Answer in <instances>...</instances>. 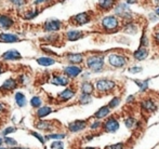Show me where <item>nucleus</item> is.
<instances>
[{
	"mask_svg": "<svg viewBox=\"0 0 159 149\" xmlns=\"http://www.w3.org/2000/svg\"><path fill=\"white\" fill-rule=\"evenodd\" d=\"M105 149H124V144L122 143L114 144V145H111V146H106Z\"/></svg>",
	"mask_w": 159,
	"mask_h": 149,
	"instance_id": "nucleus-41",
	"label": "nucleus"
},
{
	"mask_svg": "<svg viewBox=\"0 0 159 149\" xmlns=\"http://www.w3.org/2000/svg\"><path fill=\"white\" fill-rule=\"evenodd\" d=\"M119 25V20L114 15H107V16L103 17L102 20V27L108 33H114L115 30H117Z\"/></svg>",
	"mask_w": 159,
	"mask_h": 149,
	"instance_id": "nucleus-2",
	"label": "nucleus"
},
{
	"mask_svg": "<svg viewBox=\"0 0 159 149\" xmlns=\"http://www.w3.org/2000/svg\"><path fill=\"white\" fill-rule=\"evenodd\" d=\"M109 113H111V108H109L108 106H103V107H101L100 109L94 113L93 117H94L96 120H100V119H103V118L107 117Z\"/></svg>",
	"mask_w": 159,
	"mask_h": 149,
	"instance_id": "nucleus-24",
	"label": "nucleus"
},
{
	"mask_svg": "<svg viewBox=\"0 0 159 149\" xmlns=\"http://www.w3.org/2000/svg\"><path fill=\"white\" fill-rule=\"evenodd\" d=\"M147 55H148V50H147V48H145V46H140V48L133 53V56L136 61H143V59H146Z\"/></svg>",
	"mask_w": 159,
	"mask_h": 149,
	"instance_id": "nucleus-21",
	"label": "nucleus"
},
{
	"mask_svg": "<svg viewBox=\"0 0 159 149\" xmlns=\"http://www.w3.org/2000/svg\"><path fill=\"white\" fill-rule=\"evenodd\" d=\"M98 4V8H100L101 10L107 11V10H109V9L113 8L114 4H115V1H113V0H105V1H100Z\"/></svg>",
	"mask_w": 159,
	"mask_h": 149,
	"instance_id": "nucleus-27",
	"label": "nucleus"
},
{
	"mask_svg": "<svg viewBox=\"0 0 159 149\" xmlns=\"http://www.w3.org/2000/svg\"><path fill=\"white\" fill-rule=\"evenodd\" d=\"M147 43H148V42H147V38L145 35H143L142 38H141V46H145V48H146Z\"/></svg>",
	"mask_w": 159,
	"mask_h": 149,
	"instance_id": "nucleus-44",
	"label": "nucleus"
},
{
	"mask_svg": "<svg viewBox=\"0 0 159 149\" xmlns=\"http://www.w3.org/2000/svg\"><path fill=\"white\" fill-rule=\"evenodd\" d=\"M87 66L92 72H98L104 67V56L103 55H91L87 57Z\"/></svg>",
	"mask_w": 159,
	"mask_h": 149,
	"instance_id": "nucleus-1",
	"label": "nucleus"
},
{
	"mask_svg": "<svg viewBox=\"0 0 159 149\" xmlns=\"http://www.w3.org/2000/svg\"><path fill=\"white\" fill-rule=\"evenodd\" d=\"M84 34L81 30H77V29H70L67 30L66 34H65V38H66L68 41H77V40L84 38Z\"/></svg>",
	"mask_w": 159,
	"mask_h": 149,
	"instance_id": "nucleus-17",
	"label": "nucleus"
},
{
	"mask_svg": "<svg viewBox=\"0 0 159 149\" xmlns=\"http://www.w3.org/2000/svg\"><path fill=\"white\" fill-rule=\"evenodd\" d=\"M102 125H103V130H104L105 132L114 133L119 129V122H118V120L115 119V118H109V119H107Z\"/></svg>",
	"mask_w": 159,
	"mask_h": 149,
	"instance_id": "nucleus-7",
	"label": "nucleus"
},
{
	"mask_svg": "<svg viewBox=\"0 0 159 149\" xmlns=\"http://www.w3.org/2000/svg\"><path fill=\"white\" fill-rule=\"evenodd\" d=\"M19 85V82L14 78H8L7 80H4L2 85L0 86V91H7V92H11V91L15 90Z\"/></svg>",
	"mask_w": 159,
	"mask_h": 149,
	"instance_id": "nucleus-11",
	"label": "nucleus"
},
{
	"mask_svg": "<svg viewBox=\"0 0 159 149\" xmlns=\"http://www.w3.org/2000/svg\"><path fill=\"white\" fill-rule=\"evenodd\" d=\"M11 3L16 4V7H19V8H21V7H23L24 4L26 3V2H25V1H22V0H20V1H15V0H13V1H11Z\"/></svg>",
	"mask_w": 159,
	"mask_h": 149,
	"instance_id": "nucleus-45",
	"label": "nucleus"
},
{
	"mask_svg": "<svg viewBox=\"0 0 159 149\" xmlns=\"http://www.w3.org/2000/svg\"><path fill=\"white\" fill-rule=\"evenodd\" d=\"M127 62L128 61L125 55L118 54V53H111V54L108 55V64L113 67L121 68L126 66Z\"/></svg>",
	"mask_w": 159,
	"mask_h": 149,
	"instance_id": "nucleus-3",
	"label": "nucleus"
},
{
	"mask_svg": "<svg viewBox=\"0 0 159 149\" xmlns=\"http://www.w3.org/2000/svg\"><path fill=\"white\" fill-rule=\"evenodd\" d=\"M129 72L131 74H136V72H142V68L138 67V66H133V67H130L129 68Z\"/></svg>",
	"mask_w": 159,
	"mask_h": 149,
	"instance_id": "nucleus-42",
	"label": "nucleus"
},
{
	"mask_svg": "<svg viewBox=\"0 0 159 149\" xmlns=\"http://www.w3.org/2000/svg\"><path fill=\"white\" fill-rule=\"evenodd\" d=\"M135 101V96L134 95H130V96L127 97V103H133Z\"/></svg>",
	"mask_w": 159,
	"mask_h": 149,
	"instance_id": "nucleus-46",
	"label": "nucleus"
},
{
	"mask_svg": "<svg viewBox=\"0 0 159 149\" xmlns=\"http://www.w3.org/2000/svg\"><path fill=\"white\" fill-rule=\"evenodd\" d=\"M50 83L54 85L66 86L69 84V79L64 75H53L50 79Z\"/></svg>",
	"mask_w": 159,
	"mask_h": 149,
	"instance_id": "nucleus-13",
	"label": "nucleus"
},
{
	"mask_svg": "<svg viewBox=\"0 0 159 149\" xmlns=\"http://www.w3.org/2000/svg\"><path fill=\"white\" fill-rule=\"evenodd\" d=\"M84 149H98V148H95V147H86Z\"/></svg>",
	"mask_w": 159,
	"mask_h": 149,
	"instance_id": "nucleus-52",
	"label": "nucleus"
},
{
	"mask_svg": "<svg viewBox=\"0 0 159 149\" xmlns=\"http://www.w3.org/2000/svg\"><path fill=\"white\" fill-rule=\"evenodd\" d=\"M156 14H157L158 16H159V8H158V9H156Z\"/></svg>",
	"mask_w": 159,
	"mask_h": 149,
	"instance_id": "nucleus-53",
	"label": "nucleus"
},
{
	"mask_svg": "<svg viewBox=\"0 0 159 149\" xmlns=\"http://www.w3.org/2000/svg\"><path fill=\"white\" fill-rule=\"evenodd\" d=\"M2 144H3V138L0 137V147H2Z\"/></svg>",
	"mask_w": 159,
	"mask_h": 149,
	"instance_id": "nucleus-51",
	"label": "nucleus"
},
{
	"mask_svg": "<svg viewBox=\"0 0 159 149\" xmlns=\"http://www.w3.org/2000/svg\"><path fill=\"white\" fill-rule=\"evenodd\" d=\"M40 3H44V1H34V4H40Z\"/></svg>",
	"mask_w": 159,
	"mask_h": 149,
	"instance_id": "nucleus-50",
	"label": "nucleus"
},
{
	"mask_svg": "<svg viewBox=\"0 0 159 149\" xmlns=\"http://www.w3.org/2000/svg\"><path fill=\"white\" fill-rule=\"evenodd\" d=\"M70 21L73 22L74 25L81 26V25L88 24L89 22L91 21V16L88 12H81V13H78V14L74 15L70 19Z\"/></svg>",
	"mask_w": 159,
	"mask_h": 149,
	"instance_id": "nucleus-6",
	"label": "nucleus"
},
{
	"mask_svg": "<svg viewBox=\"0 0 159 149\" xmlns=\"http://www.w3.org/2000/svg\"><path fill=\"white\" fill-rule=\"evenodd\" d=\"M17 82H20L21 84H26L28 82V77H27V75H25V74H23V75H21L19 77V79H17Z\"/></svg>",
	"mask_w": 159,
	"mask_h": 149,
	"instance_id": "nucleus-40",
	"label": "nucleus"
},
{
	"mask_svg": "<svg viewBox=\"0 0 159 149\" xmlns=\"http://www.w3.org/2000/svg\"><path fill=\"white\" fill-rule=\"evenodd\" d=\"M15 103L19 107H25L26 104H27V99H26V96L23 94L22 92H16L15 93Z\"/></svg>",
	"mask_w": 159,
	"mask_h": 149,
	"instance_id": "nucleus-25",
	"label": "nucleus"
},
{
	"mask_svg": "<svg viewBox=\"0 0 159 149\" xmlns=\"http://www.w3.org/2000/svg\"><path fill=\"white\" fill-rule=\"evenodd\" d=\"M67 61L74 65L81 64L84 62V55L80 53H69V54H67Z\"/></svg>",
	"mask_w": 159,
	"mask_h": 149,
	"instance_id": "nucleus-20",
	"label": "nucleus"
},
{
	"mask_svg": "<svg viewBox=\"0 0 159 149\" xmlns=\"http://www.w3.org/2000/svg\"><path fill=\"white\" fill-rule=\"evenodd\" d=\"M141 108L147 112H154L157 109V105H156L153 99H144L141 103Z\"/></svg>",
	"mask_w": 159,
	"mask_h": 149,
	"instance_id": "nucleus-18",
	"label": "nucleus"
},
{
	"mask_svg": "<svg viewBox=\"0 0 159 149\" xmlns=\"http://www.w3.org/2000/svg\"><path fill=\"white\" fill-rule=\"evenodd\" d=\"M136 85L140 88V91L141 92H144V91L147 90L148 88V81L147 80H134Z\"/></svg>",
	"mask_w": 159,
	"mask_h": 149,
	"instance_id": "nucleus-30",
	"label": "nucleus"
},
{
	"mask_svg": "<svg viewBox=\"0 0 159 149\" xmlns=\"http://www.w3.org/2000/svg\"><path fill=\"white\" fill-rule=\"evenodd\" d=\"M62 28V22L57 19H48L43 24V32L55 34Z\"/></svg>",
	"mask_w": 159,
	"mask_h": 149,
	"instance_id": "nucleus-4",
	"label": "nucleus"
},
{
	"mask_svg": "<svg viewBox=\"0 0 159 149\" xmlns=\"http://www.w3.org/2000/svg\"><path fill=\"white\" fill-rule=\"evenodd\" d=\"M50 147L51 149H64V143L62 141H53Z\"/></svg>",
	"mask_w": 159,
	"mask_h": 149,
	"instance_id": "nucleus-35",
	"label": "nucleus"
},
{
	"mask_svg": "<svg viewBox=\"0 0 159 149\" xmlns=\"http://www.w3.org/2000/svg\"><path fill=\"white\" fill-rule=\"evenodd\" d=\"M39 13H40L39 9H32V10H28L24 13V19L30 21V20H33V19H35V17H37L38 15H39Z\"/></svg>",
	"mask_w": 159,
	"mask_h": 149,
	"instance_id": "nucleus-26",
	"label": "nucleus"
},
{
	"mask_svg": "<svg viewBox=\"0 0 159 149\" xmlns=\"http://www.w3.org/2000/svg\"><path fill=\"white\" fill-rule=\"evenodd\" d=\"M125 30H126V33H129V34H135V33H136V26L134 25V24H132V23H129L126 26Z\"/></svg>",
	"mask_w": 159,
	"mask_h": 149,
	"instance_id": "nucleus-38",
	"label": "nucleus"
},
{
	"mask_svg": "<svg viewBox=\"0 0 159 149\" xmlns=\"http://www.w3.org/2000/svg\"><path fill=\"white\" fill-rule=\"evenodd\" d=\"M120 104V97H114L113 99H111V102H109V104L107 106H108L109 108H115V107H117L118 105Z\"/></svg>",
	"mask_w": 159,
	"mask_h": 149,
	"instance_id": "nucleus-37",
	"label": "nucleus"
},
{
	"mask_svg": "<svg viewBox=\"0 0 159 149\" xmlns=\"http://www.w3.org/2000/svg\"><path fill=\"white\" fill-rule=\"evenodd\" d=\"M96 90L100 93H108L116 86V83L109 79H98L95 83Z\"/></svg>",
	"mask_w": 159,
	"mask_h": 149,
	"instance_id": "nucleus-5",
	"label": "nucleus"
},
{
	"mask_svg": "<svg viewBox=\"0 0 159 149\" xmlns=\"http://www.w3.org/2000/svg\"><path fill=\"white\" fill-rule=\"evenodd\" d=\"M4 72H6V66L3 65V63H1V62H0V75L3 74Z\"/></svg>",
	"mask_w": 159,
	"mask_h": 149,
	"instance_id": "nucleus-47",
	"label": "nucleus"
},
{
	"mask_svg": "<svg viewBox=\"0 0 159 149\" xmlns=\"http://www.w3.org/2000/svg\"><path fill=\"white\" fill-rule=\"evenodd\" d=\"M14 132H16V128H14V126H7V128L1 132V135H2V137H6Z\"/></svg>",
	"mask_w": 159,
	"mask_h": 149,
	"instance_id": "nucleus-33",
	"label": "nucleus"
},
{
	"mask_svg": "<svg viewBox=\"0 0 159 149\" xmlns=\"http://www.w3.org/2000/svg\"><path fill=\"white\" fill-rule=\"evenodd\" d=\"M66 135L64 133H50L46 136L44 139H53V141H62L63 138H65Z\"/></svg>",
	"mask_w": 159,
	"mask_h": 149,
	"instance_id": "nucleus-28",
	"label": "nucleus"
},
{
	"mask_svg": "<svg viewBox=\"0 0 159 149\" xmlns=\"http://www.w3.org/2000/svg\"><path fill=\"white\" fill-rule=\"evenodd\" d=\"M1 59L3 61H17V59H22L21 53L17 50H14V49H11V50H8L1 55Z\"/></svg>",
	"mask_w": 159,
	"mask_h": 149,
	"instance_id": "nucleus-15",
	"label": "nucleus"
},
{
	"mask_svg": "<svg viewBox=\"0 0 159 149\" xmlns=\"http://www.w3.org/2000/svg\"><path fill=\"white\" fill-rule=\"evenodd\" d=\"M80 91H81V94H88L91 95L94 91V86L91 82L88 81H84L81 83V86H80Z\"/></svg>",
	"mask_w": 159,
	"mask_h": 149,
	"instance_id": "nucleus-23",
	"label": "nucleus"
},
{
	"mask_svg": "<svg viewBox=\"0 0 159 149\" xmlns=\"http://www.w3.org/2000/svg\"><path fill=\"white\" fill-rule=\"evenodd\" d=\"M2 138H3V143L6 144V145H8L10 148L15 147V146L17 145V142L15 141L14 138H12V137H10V136H6V137H2Z\"/></svg>",
	"mask_w": 159,
	"mask_h": 149,
	"instance_id": "nucleus-32",
	"label": "nucleus"
},
{
	"mask_svg": "<svg viewBox=\"0 0 159 149\" xmlns=\"http://www.w3.org/2000/svg\"><path fill=\"white\" fill-rule=\"evenodd\" d=\"M30 105H32L33 108H40L42 105V99L40 96H33L32 99H30Z\"/></svg>",
	"mask_w": 159,
	"mask_h": 149,
	"instance_id": "nucleus-29",
	"label": "nucleus"
},
{
	"mask_svg": "<svg viewBox=\"0 0 159 149\" xmlns=\"http://www.w3.org/2000/svg\"><path fill=\"white\" fill-rule=\"evenodd\" d=\"M125 124H126L127 128L131 129L132 126L135 124V119H134V118H132V117L127 118V119H125Z\"/></svg>",
	"mask_w": 159,
	"mask_h": 149,
	"instance_id": "nucleus-39",
	"label": "nucleus"
},
{
	"mask_svg": "<svg viewBox=\"0 0 159 149\" xmlns=\"http://www.w3.org/2000/svg\"><path fill=\"white\" fill-rule=\"evenodd\" d=\"M53 112V109L50 106H42V107L38 108L37 112H36V117L39 120H43V118L48 117L49 115Z\"/></svg>",
	"mask_w": 159,
	"mask_h": 149,
	"instance_id": "nucleus-19",
	"label": "nucleus"
},
{
	"mask_svg": "<svg viewBox=\"0 0 159 149\" xmlns=\"http://www.w3.org/2000/svg\"><path fill=\"white\" fill-rule=\"evenodd\" d=\"M14 25V20L9 14H0V29H9Z\"/></svg>",
	"mask_w": 159,
	"mask_h": 149,
	"instance_id": "nucleus-12",
	"label": "nucleus"
},
{
	"mask_svg": "<svg viewBox=\"0 0 159 149\" xmlns=\"http://www.w3.org/2000/svg\"><path fill=\"white\" fill-rule=\"evenodd\" d=\"M155 40L157 43H159V33H157V34L155 35Z\"/></svg>",
	"mask_w": 159,
	"mask_h": 149,
	"instance_id": "nucleus-49",
	"label": "nucleus"
},
{
	"mask_svg": "<svg viewBox=\"0 0 159 149\" xmlns=\"http://www.w3.org/2000/svg\"><path fill=\"white\" fill-rule=\"evenodd\" d=\"M6 110V106H4V104L0 103V112H4Z\"/></svg>",
	"mask_w": 159,
	"mask_h": 149,
	"instance_id": "nucleus-48",
	"label": "nucleus"
},
{
	"mask_svg": "<svg viewBox=\"0 0 159 149\" xmlns=\"http://www.w3.org/2000/svg\"><path fill=\"white\" fill-rule=\"evenodd\" d=\"M63 72H64V76H66L68 79L69 78L73 79V78L78 77V76L81 74L82 68L79 67V66H76V65H69V66L64 67Z\"/></svg>",
	"mask_w": 159,
	"mask_h": 149,
	"instance_id": "nucleus-9",
	"label": "nucleus"
},
{
	"mask_svg": "<svg viewBox=\"0 0 159 149\" xmlns=\"http://www.w3.org/2000/svg\"><path fill=\"white\" fill-rule=\"evenodd\" d=\"M76 94V90L74 88H66L64 91H62V92L59 93V95H57V97H59V101L60 102H68L69 99H71L74 96H75Z\"/></svg>",
	"mask_w": 159,
	"mask_h": 149,
	"instance_id": "nucleus-14",
	"label": "nucleus"
},
{
	"mask_svg": "<svg viewBox=\"0 0 159 149\" xmlns=\"http://www.w3.org/2000/svg\"><path fill=\"white\" fill-rule=\"evenodd\" d=\"M30 135H33L34 137H36V138H37L38 141H39L40 143H41L42 145L44 146V143H46V139H44V137L42 136L41 134H39V133L35 132V131H30Z\"/></svg>",
	"mask_w": 159,
	"mask_h": 149,
	"instance_id": "nucleus-34",
	"label": "nucleus"
},
{
	"mask_svg": "<svg viewBox=\"0 0 159 149\" xmlns=\"http://www.w3.org/2000/svg\"><path fill=\"white\" fill-rule=\"evenodd\" d=\"M36 129L40 131H44V132H50L55 129L54 121H50V120H38L35 123Z\"/></svg>",
	"mask_w": 159,
	"mask_h": 149,
	"instance_id": "nucleus-8",
	"label": "nucleus"
},
{
	"mask_svg": "<svg viewBox=\"0 0 159 149\" xmlns=\"http://www.w3.org/2000/svg\"><path fill=\"white\" fill-rule=\"evenodd\" d=\"M37 63L39 64L40 66L42 67H49V66H52L57 63L54 59L52 57H49V56H41V57H38L37 59Z\"/></svg>",
	"mask_w": 159,
	"mask_h": 149,
	"instance_id": "nucleus-22",
	"label": "nucleus"
},
{
	"mask_svg": "<svg viewBox=\"0 0 159 149\" xmlns=\"http://www.w3.org/2000/svg\"><path fill=\"white\" fill-rule=\"evenodd\" d=\"M0 149H9L8 147H0Z\"/></svg>",
	"mask_w": 159,
	"mask_h": 149,
	"instance_id": "nucleus-54",
	"label": "nucleus"
},
{
	"mask_svg": "<svg viewBox=\"0 0 159 149\" xmlns=\"http://www.w3.org/2000/svg\"><path fill=\"white\" fill-rule=\"evenodd\" d=\"M0 41L4 43H14L20 41V37L12 33H1L0 34Z\"/></svg>",
	"mask_w": 159,
	"mask_h": 149,
	"instance_id": "nucleus-16",
	"label": "nucleus"
},
{
	"mask_svg": "<svg viewBox=\"0 0 159 149\" xmlns=\"http://www.w3.org/2000/svg\"><path fill=\"white\" fill-rule=\"evenodd\" d=\"M91 101H92V97H91V95L88 94H81L79 96V99H78L79 104H81V105H86V104L91 103Z\"/></svg>",
	"mask_w": 159,
	"mask_h": 149,
	"instance_id": "nucleus-31",
	"label": "nucleus"
},
{
	"mask_svg": "<svg viewBox=\"0 0 159 149\" xmlns=\"http://www.w3.org/2000/svg\"><path fill=\"white\" fill-rule=\"evenodd\" d=\"M101 126H102V123H101L100 121H94L93 123H91L90 128H91V130H96V129L101 128Z\"/></svg>",
	"mask_w": 159,
	"mask_h": 149,
	"instance_id": "nucleus-43",
	"label": "nucleus"
},
{
	"mask_svg": "<svg viewBox=\"0 0 159 149\" xmlns=\"http://www.w3.org/2000/svg\"><path fill=\"white\" fill-rule=\"evenodd\" d=\"M87 125H88V123H87L86 120H75V121L70 122L68 124V130L73 133H77L84 130L87 128Z\"/></svg>",
	"mask_w": 159,
	"mask_h": 149,
	"instance_id": "nucleus-10",
	"label": "nucleus"
},
{
	"mask_svg": "<svg viewBox=\"0 0 159 149\" xmlns=\"http://www.w3.org/2000/svg\"><path fill=\"white\" fill-rule=\"evenodd\" d=\"M59 39V36L55 34H51L50 36H47L43 38V41H47V42H50V43H54L57 40Z\"/></svg>",
	"mask_w": 159,
	"mask_h": 149,
	"instance_id": "nucleus-36",
	"label": "nucleus"
}]
</instances>
